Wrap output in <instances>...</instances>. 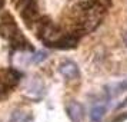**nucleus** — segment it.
<instances>
[{"mask_svg": "<svg viewBox=\"0 0 127 122\" xmlns=\"http://www.w3.org/2000/svg\"><path fill=\"white\" fill-rule=\"evenodd\" d=\"M80 40V33L79 32H67L64 36L54 45V49H60V50H69V49H74L77 47V43Z\"/></svg>", "mask_w": 127, "mask_h": 122, "instance_id": "obj_1", "label": "nucleus"}, {"mask_svg": "<svg viewBox=\"0 0 127 122\" xmlns=\"http://www.w3.org/2000/svg\"><path fill=\"white\" fill-rule=\"evenodd\" d=\"M24 92L26 95H29L30 98H40L43 92H44V85L43 82L37 78V76H33V78H29V81L26 82L24 85Z\"/></svg>", "mask_w": 127, "mask_h": 122, "instance_id": "obj_2", "label": "nucleus"}, {"mask_svg": "<svg viewBox=\"0 0 127 122\" xmlns=\"http://www.w3.org/2000/svg\"><path fill=\"white\" fill-rule=\"evenodd\" d=\"M59 72L69 81H74V79H79L80 76V70H79V66L73 62V60H63L62 63L59 65Z\"/></svg>", "mask_w": 127, "mask_h": 122, "instance_id": "obj_3", "label": "nucleus"}, {"mask_svg": "<svg viewBox=\"0 0 127 122\" xmlns=\"http://www.w3.org/2000/svg\"><path fill=\"white\" fill-rule=\"evenodd\" d=\"M66 112H67V116L70 118L71 122H81L83 118H84V109L79 102L76 101H71L66 105Z\"/></svg>", "mask_w": 127, "mask_h": 122, "instance_id": "obj_4", "label": "nucleus"}, {"mask_svg": "<svg viewBox=\"0 0 127 122\" xmlns=\"http://www.w3.org/2000/svg\"><path fill=\"white\" fill-rule=\"evenodd\" d=\"M32 119H33V116H32L30 112L17 109V111H14V112L12 114L9 122H32Z\"/></svg>", "mask_w": 127, "mask_h": 122, "instance_id": "obj_5", "label": "nucleus"}, {"mask_svg": "<svg viewBox=\"0 0 127 122\" xmlns=\"http://www.w3.org/2000/svg\"><path fill=\"white\" fill-rule=\"evenodd\" d=\"M104 112H106V108L101 106V105H96L92 108V112H90V119L92 122H100L103 119Z\"/></svg>", "mask_w": 127, "mask_h": 122, "instance_id": "obj_6", "label": "nucleus"}, {"mask_svg": "<svg viewBox=\"0 0 127 122\" xmlns=\"http://www.w3.org/2000/svg\"><path fill=\"white\" fill-rule=\"evenodd\" d=\"M47 58V53L40 50V52H33V63H40Z\"/></svg>", "mask_w": 127, "mask_h": 122, "instance_id": "obj_7", "label": "nucleus"}, {"mask_svg": "<svg viewBox=\"0 0 127 122\" xmlns=\"http://www.w3.org/2000/svg\"><path fill=\"white\" fill-rule=\"evenodd\" d=\"M3 7H4V0H0V12H1Z\"/></svg>", "mask_w": 127, "mask_h": 122, "instance_id": "obj_8", "label": "nucleus"}, {"mask_svg": "<svg viewBox=\"0 0 127 122\" xmlns=\"http://www.w3.org/2000/svg\"><path fill=\"white\" fill-rule=\"evenodd\" d=\"M124 43H126V46H127V32H126V35H124Z\"/></svg>", "mask_w": 127, "mask_h": 122, "instance_id": "obj_9", "label": "nucleus"}]
</instances>
